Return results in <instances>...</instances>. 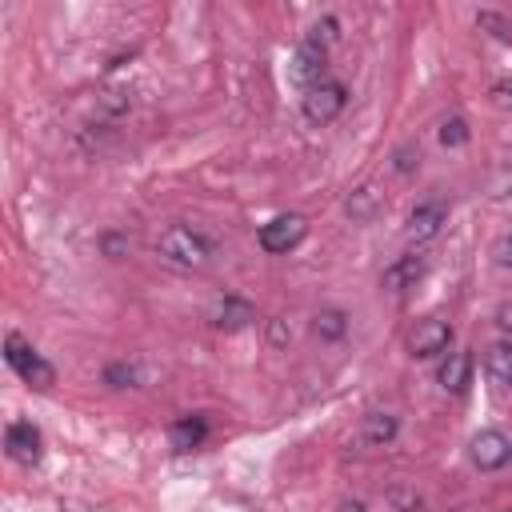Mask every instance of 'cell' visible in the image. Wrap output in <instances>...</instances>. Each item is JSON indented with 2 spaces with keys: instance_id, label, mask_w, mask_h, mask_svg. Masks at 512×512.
<instances>
[{
  "instance_id": "1",
  "label": "cell",
  "mask_w": 512,
  "mask_h": 512,
  "mask_svg": "<svg viewBox=\"0 0 512 512\" xmlns=\"http://www.w3.org/2000/svg\"><path fill=\"white\" fill-rule=\"evenodd\" d=\"M156 252H160L168 264L192 272V268H204V264H208L212 244H208L192 224H168V228L160 232V240H156Z\"/></svg>"
},
{
  "instance_id": "2",
  "label": "cell",
  "mask_w": 512,
  "mask_h": 512,
  "mask_svg": "<svg viewBox=\"0 0 512 512\" xmlns=\"http://www.w3.org/2000/svg\"><path fill=\"white\" fill-rule=\"evenodd\" d=\"M4 360H8V368H12L24 384H32V388H52V384H56V368H52L20 332H8V336H4Z\"/></svg>"
},
{
  "instance_id": "3",
  "label": "cell",
  "mask_w": 512,
  "mask_h": 512,
  "mask_svg": "<svg viewBox=\"0 0 512 512\" xmlns=\"http://www.w3.org/2000/svg\"><path fill=\"white\" fill-rule=\"evenodd\" d=\"M344 104H348V88L340 80H332V76H324L312 88H304V100H300L308 124H332L344 112Z\"/></svg>"
},
{
  "instance_id": "4",
  "label": "cell",
  "mask_w": 512,
  "mask_h": 512,
  "mask_svg": "<svg viewBox=\"0 0 512 512\" xmlns=\"http://www.w3.org/2000/svg\"><path fill=\"white\" fill-rule=\"evenodd\" d=\"M304 236H308V220H304L300 212H284V216H272L268 224H260V248H264L268 256L292 252Z\"/></svg>"
},
{
  "instance_id": "5",
  "label": "cell",
  "mask_w": 512,
  "mask_h": 512,
  "mask_svg": "<svg viewBox=\"0 0 512 512\" xmlns=\"http://www.w3.org/2000/svg\"><path fill=\"white\" fill-rule=\"evenodd\" d=\"M448 344H452V324L440 320V316H424V320L408 332V352H412L416 360L440 356V352H448Z\"/></svg>"
},
{
  "instance_id": "6",
  "label": "cell",
  "mask_w": 512,
  "mask_h": 512,
  "mask_svg": "<svg viewBox=\"0 0 512 512\" xmlns=\"http://www.w3.org/2000/svg\"><path fill=\"white\" fill-rule=\"evenodd\" d=\"M468 456H472V464L480 472H496V468H504L512 460V440L504 432H496V428H484V432L472 436Z\"/></svg>"
},
{
  "instance_id": "7",
  "label": "cell",
  "mask_w": 512,
  "mask_h": 512,
  "mask_svg": "<svg viewBox=\"0 0 512 512\" xmlns=\"http://www.w3.org/2000/svg\"><path fill=\"white\" fill-rule=\"evenodd\" d=\"M324 64H328V48H324L320 40L304 36V40H300V48H296V56H292V80H296L300 88H312L316 80H324V76H328V72H324Z\"/></svg>"
},
{
  "instance_id": "8",
  "label": "cell",
  "mask_w": 512,
  "mask_h": 512,
  "mask_svg": "<svg viewBox=\"0 0 512 512\" xmlns=\"http://www.w3.org/2000/svg\"><path fill=\"white\" fill-rule=\"evenodd\" d=\"M4 448L16 464H36L40 460V448H44V436L32 420H12L8 432H4Z\"/></svg>"
},
{
  "instance_id": "9",
  "label": "cell",
  "mask_w": 512,
  "mask_h": 512,
  "mask_svg": "<svg viewBox=\"0 0 512 512\" xmlns=\"http://www.w3.org/2000/svg\"><path fill=\"white\" fill-rule=\"evenodd\" d=\"M208 320H212V328H220V332H240V328H248L252 320H256V308L244 300V296H220L216 304H212V312H208Z\"/></svg>"
},
{
  "instance_id": "10",
  "label": "cell",
  "mask_w": 512,
  "mask_h": 512,
  "mask_svg": "<svg viewBox=\"0 0 512 512\" xmlns=\"http://www.w3.org/2000/svg\"><path fill=\"white\" fill-rule=\"evenodd\" d=\"M424 268H428V260H424L420 252H404V256H396V260L384 268L380 288H384V292H404V288H412V284L424 276Z\"/></svg>"
},
{
  "instance_id": "11",
  "label": "cell",
  "mask_w": 512,
  "mask_h": 512,
  "mask_svg": "<svg viewBox=\"0 0 512 512\" xmlns=\"http://www.w3.org/2000/svg\"><path fill=\"white\" fill-rule=\"evenodd\" d=\"M444 220H448L444 200H424V204H416L412 216H408V240H416V244L432 240V236L444 228Z\"/></svg>"
},
{
  "instance_id": "12",
  "label": "cell",
  "mask_w": 512,
  "mask_h": 512,
  "mask_svg": "<svg viewBox=\"0 0 512 512\" xmlns=\"http://www.w3.org/2000/svg\"><path fill=\"white\" fill-rule=\"evenodd\" d=\"M436 380L444 392H464L472 384V352H448L436 368Z\"/></svg>"
},
{
  "instance_id": "13",
  "label": "cell",
  "mask_w": 512,
  "mask_h": 512,
  "mask_svg": "<svg viewBox=\"0 0 512 512\" xmlns=\"http://www.w3.org/2000/svg\"><path fill=\"white\" fill-rule=\"evenodd\" d=\"M168 440H172L176 452H192L208 440V420L204 416H176L168 424Z\"/></svg>"
},
{
  "instance_id": "14",
  "label": "cell",
  "mask_w": 512,
  "mask_h": 512,
  "mask_svg": "<svg viewBox=\"0 0 512 512\" xmlns=\"http://www.w3.org/2000/svg\"><path fill=\"white\" fill-rule=\"evenodd\" d=\"M396 416H388V412H368L364 416V424H360V436H364V444H372V448H384L392 436H396Z\"/></svg>"
},
{
  "instance_id": "15",
  "label": "cell",
  "mask_w": 512,
  "mask_h": 512,
  "mask_svg": "<svg viewBox=\"0 0 512 512\" xmlns=\"http://www.w3.org/2000/svg\"><path fill=\"white\" fill-rule=\"evenodd\" d=\"M312 332H316L320 340H344V336H348V316H344L340 308H320V312L312 316Z\"/></svg>"
},
{
  "instance_id": "16",
  "label": "cell",
  "mask_w": 512,
  "mask_h": 512,
  "mask_svg": "<svg viewBox=\"0 0 512 512\" xmlns=\"http://www.w3.org/2000/svg\"><path fill=\"white\" fill-rule=\"evenodd\" d=\"M484 368H488V376H492L496 384H512V344H508V340L492 344V348L484 352Z\"/></svg>"
},
{
  "instance_id": "17",
  "label": "cell",
  "mask_w": 512,
  "mask_h": 512,
  "mask_svg": "<svg viewBox=\"0 0 512 512\" xmlns=\"http://www.w3.org/2000/svg\"><path fill=\"white\" fill-rule=\"evenodd\" d=\"M380 192H376V184H364V188H356L352 196H348V216L352 220H368V216H376V208H380Z\"/></svg>"
},
{
  "instance_id": "18",
  "label": "cell",
  "mask_w": 512,
  "mask_h": 512,
  "mask_svg": "<svg viewBox=\"0 0 512 512\" xmlns=\"http://www.w3.org/2000/svg\"><path fill=\"white\" fill-rule=\"evenodd\" d=\"M440 144H444V148L468 144V120H464V116H448V120L440 124Z\"/></svg>"
},
{
  "instance_id": "19",
  "label": "cell",
  "mask_w": 512,
  "mask_h": 512,
  "mask_svg": "<svg viewBox=\"0 0 512 512\" xmlns=\"http://www.w3.org/2000/svg\"><path fill=\"white\" fill-rule=\"evenodd\" d=\"M104 380L112 388H128V384H136V364H108L104 368Z\"/></svg>"
},
{
  "instance_id": "20",
  "label": "cell",
  "mask_w": 512,
  "mask_h": 512,
  "mask_svg": "<svg viewBox=\"0 0 512 512\" xmlns=\"http://www.w3.org/2000/svg\"><path fill=\"white\" fill-rule=\"evenodd\" d=\"M480 28H496L500 40H512V24L504 16H496V12H480Z\"/></svg>"
},
{
  "instance_id": "21",
  "label": "cell",
  "mask_w": 512,
  "mask_h": 512,
  "mask_svg": "<svg viewBox=\"0 0 512 512\" xmlns=\"http://www.w3.org/2000/svg\"><path fill=\"white\" fill-rule=\"evenodd\" d=\"M416 164H420V148H416V144H404V148L396 152V168H400V172H412Z\"/></svg>"
},
{
  "instance_id": "22",
  "label": "cell",
  "mask_w": 512,
  "mask_h": 512,
  "mask_svg": "<svg viewBox=\"0 0 512 512\" xmlns=\"http://www.w3.org/2000/svg\"><path fill=\"white\" fill-rule=\"evenodd\" d=\"M100 244H104L108 256H124V252H128V240H120V236H104Z\"/></svg>"
},
{
  "instance_id": "23",
  "label": "cell",
  "mask_w": 512,
  "mask_h": 512,
  "mask_svg": "<svg viewBox=\"0 0 512 512\" xmlns=\"http://www.w3.org/2000/svg\"><path fill=\"white\" fill-rule=\"evenodd\" d=\"M508 192H512V164L500 168V184L492 188V196H508Z\"/></svg>"
},
{
  "instance_id": "24",
  "label": "cell",
  "mask_w": 512,
  "mask_h": 512,
  "mask_svg": "<svg viewBox=\"0 0 512 512\" xmlns=\"http://www.w3.org/2000/svg\"><path fill=\"white\" fill-rule=\"evenodd\" d=\"M496 264H504V268H512V236H504V240L496 244Z\"/></svg>"
},
{
  "instance_id": "25",
  "label": "cell",
  "mask_w": 512,
  "mask_h": 512,
  "mask_svg": "<svg viewBox=\"0 0 512 512\" xmlns=\"http://www.w3.org/2000/svg\"><path fill=\"white\" fill-rule=\"evenodd\" d=\"M496 324H500V328H504V332H508V336H512V300H508V304H500V308H496Z\"/></svg>"
},
{
  "instance_id": "26",
  "label": "cell",
  "mask_w": 512,
  "mask_h": 512,
  "mask_svg": "<svg viewBox=\"0 0 512 512\" xmlns=\"http://www.w3.org/2000/svg\"><path fill=\"white\" fill-rule=\"evenodd\" d=\"M492 92H496V100H500V104H512V80H500Z\"/></svg>"
},
{
  "instance_id": "27",
  "label": "cell",
  "mask_w": 512,
  "mask_h": 512,
  "mask_svg": "<svg viewBox=\"0 0 512 512\" xmlns=\"http://www.w3.org/2000/svg\"><path fill=\"white\" fill-rule=\"evenodd\" d=\"M336 512H364V504H360V500H340Z\"/></svg>"
},
{
  "instance_id": "28",
  "label": "cell",
  "mask_w": 512,
  "mask_h": 512,
  "mask_svg": "<svg viewBox=\"0 0 512 512\" xmlns=\"http://www.w3.org/2000/svg\"><path fill=\"white\" fill-rule=\"evenodd\" d=\"M452 512H464V508H452Z\"/></svg>"
}]
</instances>
